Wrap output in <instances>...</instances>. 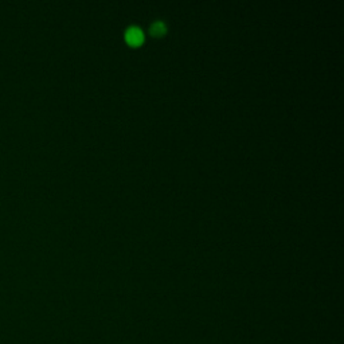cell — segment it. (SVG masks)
<instances>
[{
	"label": "cell",
	"mask_w": 344,
	"mask_h": 344,
	"mask_svg": "<svg viewBox=\"0 0 344 344\" xmlns=\"http://www.w3.org/2000/svg\"><path fill=\"white\" fill-rule=\"evenodd\" d=\"M125 36H126V40L132 44H138V43L142 42L144 39V35H142V31L140 27L132 26L129 27L126 32H125Z\"/></svg>",
	"instance_id": "6da1fadb"
},
{
	"label": "cell",
	"mask_w": 344,
	"mask_h": 344,
	"mask_svg": "<svg viewBox=\"0 0 344 344\" xmlns=\"http://www.w3.org/2000/svg\"><path fill=\"white\" fill-rule=\"evenodd\" d=\"M166 24H164V22L162 20H156L152 23V26H150V31L154 32L155 35H160L163 34V32H166Z\"/></svg>",
	"instance_id": "7a4b0ae2"
}]
</instances>
